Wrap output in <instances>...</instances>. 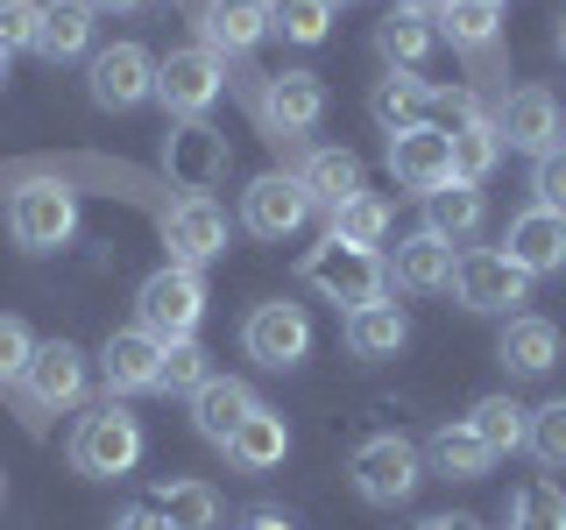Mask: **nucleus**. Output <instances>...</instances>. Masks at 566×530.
<instances>
[{
    "label": "nucleus",
    "instance_id": "nucleus-1",
    "mask_svg": "<svg viewBox=\"0 0 566 530\" xmlns=\"http://www.w3.org/2000/svg\"><path fill=\"white\" fill-rule=\"evenodd\" d=\"M199 318H206V283H199V269H185V262H164V269L135 290V326L156 332L164 347L170 340H191Z\"/></svg>",
    "mask_w": 566,
    "mask_h": 530
},
{
    "label": "nucleus",
    "instance_id": "nucleus-2",
    "mask_svg": "<svg viewBox=\"0 0 566 530\" xmlns=\"http://www.w3.org/2000/svg\"><path fill=\"white\" fill-rule=\"evenodd\" d=\"M135 459H142V424L120 411L114 396L78 417V432H71V467H78L85 481H120Z\"/></svg>",
    "mask_w": 566,
    "mask_h": 530
},
{
    "label": "nucleus",
    "instance_id": "nucleus-3",
    "mask_svg": "<svg viewBox=\"0 0 566 530\" xmlns=\"http://www.w3.org/2000/svg\"><path fill=\"white\" fill-rule=\"evenodd\" d=\"M347 474H354V495H361V502L397 509V502H411V488L424 481V453L403 432H376V438L354 446V467Z\"/></svg>",
    "mask_w": 566,
    "mask_h": 530
},
{
    "label": "nucleus",
    "instance_id": "nucleus-4",
    "mask_svg": "<svg viewBox=\"0 0 566 530\" xmlns=\"http://www.w3.org/2000/svg\"><path fill=\"white\" fill-rule=\"evenodd\" d=\"M305 283L318 297H333V305H376L382 297V283H389V269H382V255L376 247H354V241H318L312 255H305Z\"/></svg>",
    "mask_w": 566,
    "mask_h": 530
},
{
    "label": "nucleus",
    "instance_id": "nucleus-5",
    "mask_svg": "<svg viewBox=\"0 0 566 530\" xmlns=\"http://www.w3.org/2000/svg\"><path fill=\"white\" fill-rule=\"evenodd\" d=\"M8 234L14 247H29V255H57V247L78 234V199H71L64 184H50V177H35L8 199Z\"/></svg>",
    "mask_w": 566,
    "mask_h": 530
},
{
    "label": "nucleus",
    "instance_id": "nucleus-6",
    "mask_svg": "<svg viewBox=\"0 0 566 530\" xmlns=\"http://www.w3.org/2000/svg\"><path fill=\"white\" fill-rule=\"evenodd\" d=\"M241 347H248V361H262V368H297L312 353V318L305 305H291V297H270V305H255L248 311V326H241Z\"/></svg>",
    "mask_w": 566,
    "mask_h": 530
},
{
    "label": "nucleus",
    "instance_id": "nucleus-7",
    "mask_svg": "<svg viewBox=\"0 0 566 530\" xmlns=\"http://www.w3.org/2000/svg\"><path fill=\"white\" fill-rule=\"evenodd\" d=\"M453 297L468 311L495 318V311H510V305H524V297H531V276L503 255V247H468L460 269H453Z\"/></svg>",
    "mask_w": 566,
    "mask_h": 530
},
{
    "label": "nucleus",
    "instance_id": "nucleus-8",
    "mask_svg": "<svg viewBox=\"0 0 566 530\" xmlns=\"http://www.w3.org/2000/svg\"><path fill=\"white\" fill-rule=\"evenodd\" d=\"M227 93V64L212 57L206 43H191V50H170L164 64H156V99L170 106L177 120H199L212 99Z\"/></svg>",
    "mask_w": 566,
    "mask_h": 530
},
{
    "label": "nucleus",
    "instance_id": "nucleus-9",
    "mask_svg": "<svg viewBox=\"0 0 566 530\" xmlns=\"http://www.w3.org/2000/svg\"><path fill=\"white\" fill-rule=\"evenodd\" d=\"M164 241H170V262H185V269H206V262L227 255V212L212 191H185V199L170 205L164 220Z\"/></svg>",
    "mask_w": 566,
    "mask_h": 530
},
{
    "label": "nucleus",
    "instance_id": "nucleus-10",
    "mask_svg": "<svg viewBox=\"0 0 566 530\" xmlns=\"http://www.w3.org/2000/svg\"><path fill=\"white\" fill-rule=\"evenodd\" d=\"M85 85H93V106H106V114H128V106L156 99V57L142 43H106L93 71H85Z\"/></svg>",
    "mask_w": 566,
    "mask_h": 530
},
{
    "label": "nucleus",
    "instance_id": "nucleus-11",
    "mask_svg": "<svg viewBox=\"0 0 566 530\" xmlns=\"http://www.w3.org/2000/svg\"><path fill=\"white\" fill-rule=\"evenodd\" d=\"M305 220H312V199H305V184H297V177H283V170L255 177V184L241 191V226L255 241H291Z\"/></svg>",
    "mask_w": 566,
    "mask_h": 530
},
{
    "label": "nucleus",
    "instance_id": "nucleus-12",
    "mask_svg": "<svg viewBox=\"0 0 566 530\" xmlns=\"http://www.w3.org/2000/svg\"><path fill=\"white\" fill-rule=\"evenodd\" d=\"M85 382H93V361L71 340H43L29 353V375H22L35 411H71V403H85Z\"/></svg>",
    "mask_w": 566,
    "mask_h": 530
},
{
    "label": "nucleus",
    "instance_id": "nucleus-13",
    "mask_svg": "<svg viewBox=\"0 0 566 530\" xmlns=\"http://www.w3.org/2000/svg\"><path fill=\"white\" fill-rule=\"evenodd\" d=\"M503 255L517 262L524 276H559V269H566V212H553V205H524L517 220H510Z\"/></svg>",
    "mask_w": 566,
    "mask_h": 530
},
{
    "label": "nucleus",
    "instance_id": "nucleus-14",
    "mask_svg": "<svg viewBox=\"0 0 566 530\" xmlns=\"http://www.w3.org/2000/svg\"><path fill=\"white\" fill-rule=\"evenodd\" d=\"M495 135H503V149H524V156H545L559 149V99L545 93V85H524V93L503 99V114H495Z\"/></svg>",
    "mask_w": 566,
    "mask_h": 530
},
{
    "label": "nucleus",
    "instance_id": "nucleus-15",
    "mask_svg": "<svg viewBox=\"0 0 566 530\" xmlns=\"http://www.w3.org/2000/svg\"><path fill=\"white\" fill-rule=\"evenodd\" d=\"M389 170H397L403 191L432 199L439 184H453V141L439 128H411V135H389Z\"/></svg>",
    "mask_w": 566,
    "mask_h": 530
},
{
    "label": "nucleus",
    "instance_id": "nucleus-16",
    "mask_svg": "<svg viewBox=\"0 0 566 530\" xmlns=\"http://www.w3.org/2000/svg\"><path fill=\"white\" fill-rule=\"evenodd\" d=\"M156 368H164V340L142 332V326H120L114 340L99 347L106 396H142V389H156Z\"/></svg>",
    "mask_w": 566,
    "mask_h": 530
},
{
    "label": "nucleus",
    "instance_id": "nucleus-17",
    "mask_svg": "<svg viewBox=\"0 0 566 530\" xmlns=\"http://www.w3.org/2000/svg\"><path fill=\"white\" fill-rule=\"evenodd\" d=\"M262 120H270L276 135H305L326 120V85H318V71H276L270 85H262Z\"/></svg>",
    "mask_w": 566,
    "mask_h": 530
},
{
    "label": "nucleus",
    "instance_id": "nucleus-18",
    "mask_svg": "<svg viewBox=\"0 0 566 530\" xmlns=\"http://www.w3.org/2000/svg\"><path fill=\"white\" fill-rule=\"evenodd\" d=\"M453 269H460V255H453V241H439L432 226H418V234H403L397 241V262H389V276L403 283V290H453Z\"/></svg>",
    "mask_w": 566,
    "mask_h": 530
},
{
    "label": "nucleus",
    "instance_id": "nucleus-19",
    "mask_svg": "<svg viewBox=\"0 0 566 530\" xmlns=\"http://www.w3.org/2000/svg\"><path fill=\"white\" fill-rule=\"evenodd\" d=\"M368 114H376L382 135L432 128V85H424L418 71H389V78H376V93H368Z\"/></svg>",
    "mask_w": 566,
    "mask_h": 530
},
{
    "label": "nucleus",
    "instance_id": "nucleus-20",
    "mask_svg": "<svg viewBox=\"0 0 566 530\" xmlns=\"http://www.w3.org/2000/svg\"><path fill=\"white\" fill-rule=\"evenodd\" d=\"M206 50L212 57H241L270 35V0H206Z\"/></svg>",
    "mask_w": 566,
    "mask_h": 530
},
{
    "label": "nucleus",
    "instance_id": "nucleus-21",
    "mask_svg": "<svg viewBox=\"0 0 566 530\" xmlns=\"http://www.w3.org/2000/svg\"><path fill=\"white\" fill-rule=\"evenodd\" d=\"M403 340H411V318L389 305V297L347 311V353H354V361H397Z\"/></svg>",
    "mask_w": 566,
    "mask_h": 530
},
{
    "label": "nucleus",
    "instance_id": "nucleus-22",
    "mask_svg": "<svg viewBox=\"0 0 566 530\" xmlns=\"http://www.w3.org/2000/svg\"><path fill=\"white\" fill-rule=\"evenodd\" d=\"M283 453H291V424H283V411H270V403H255V411L241 417V432L227 438V459H234L241 474H270V467H283Z\"/></svg>",
    "mask_w": 566,
    "mask_h": 530
},
{
    "label": "nucleus",
    "instance_id": "nucleus-23",
    "mask_svg": "<svg viewBox=\"0 0 566 530\" xmlns=\"http://www.w3.org/2000/svg\"><path fill=\"white\" fill-rule=\"evenodd\" d=\"M248 411H255V389L241 375H212L199 396H191V424H199V438H212V446H227Z\"/></svg>",
    "mask_w": 566,
    "mask_h": 530
},
{
    "label": "nucleus",
    "instance_id": "nucleus-24",
    "mask_svg": "<svg viewBox=\"0 0 566 530\" xmlns=\"http://www.w3.org/2000/svg\"><path fill=\"white\" fill-rule=\"evenodd\" d=\"M495 353H503L510 375H553V368H559V326H553V318L517 311L503 326V347H495Z\"/></svg>",
    "mask_w": 566,
    "mask_h": 530
},
{
    "label": "nucleus",
    "instance_id": "nucleus-25",
    "mask_svg": "<svg viewBox=\"0 0 566 530\" xmlns=\"http://www.w3.org/2000/svg\"><path fill=\"white\" fill-rule=\"evenodd\" d=\"M376 50L389 57V71H418L439 50V22L424 8H389L382 29H376Z\"/></svg>",
    "mask_w": 566,
    "mask_h": 530
},
{
    "label": "nucleus",
    "instance_id": "nucleus-26",
    "mask_svg": "<svg viewBox=\"0 0 566 530\" xmlns=\"http://www.w3.org/2000/svg\"><path fill=\"white\" fill-rule=\"evenodd\" d=\"M482 220H489V205H482V184H439L432 199H424V226H432L439 241H453V247H468L474 234H482Z\"/></svg>",
    "mask_w": 566,
    "mask_h": 530
},
{
    "label": "nucleus",
    "instance_id": "nucleus-27",
    "mask_svg": "<svg viewBox=\"0 0 566 530\" xmlns=\"http://www.w3.org/2000/svg\"><path fill=\"white\" fill-rule=\"evenodd\" d=\"M297 184H305V199L326 205V212L347 205L354 191H368V184H361V156H354V149H312L305 170H297Z\"/></svg>",
    "mask_w": 566,
    "mask_h": 530
},
{
    "label": "nucleus",
    "instance_id": "nucleus-28",
    "mask_svg": "<svg viewBox=\"0 0 566 530\" xmlns=\"http://www.w3.org/2000/svg\"><path fill=\"white\" fill-rule=\"evenodd\" d=\"M424 459H432L447 481H482V474L495 467V453L474 438V424L468 417H453V424H439L432 432V446H424Z\"/></svg>",
    "mask_w": 566,
    "mask_h": 530
},
{
    "label": "nucleus",
    "instance_id": "nucleus-29",
    "mask_svg": "<svg viewBox=\"0 0 566 530\" xmlns=\"http://www.w3.org/2000/svg\"><path fill=\"white\" fill-rule=\"evenodd\" d=\"M164 163L185 177V191H212V177L227 170V141L212 135V128H177L164 141Z\"/></svg>",
    "mask_w": 566,
    "mask_h": 530
},
{
    "label": "nucleus",
    "instance_id": "nucleus-30",
    "mask_svg": "<svg viewBox=\"0 0 566 530\" xmlns=\"http://www.w3.org/2000/svg\"><path fill=\"white\" fill-rule=\"evenodd\" d=\"M93 43V8L85 0H43V35H35V57L64 64Z\"/></svg>",
    "mask_w": 566,
    "mask_h": 530
},
{
    "label": "nucleus",
    "instance_id": "nucleus-31",
    "mask_svg": "<svg viewBox=\"0 0 566 530\" xmlns=\"http://www.w3.org/2000/svg\"><path fill=\"white\" fill-rule=\"evenodd\" d=\"M156 517H164V530H220V488L212 481H170L156 495Z\"/></svg>",
    "mask_w": 566,
    "mask_h": 530
},
{
    "label": "nucleus",
    "instance_id": "nucleus-32",
    "mask_svg": "<svg viewBox=\"0 0 566 530\" xmlns=\"http://www.w3.org/2000/svg\"><path fill=\"white\" fill-rule=\"evenodd\" d=\"M432 22H439V35H453L460 50H489L495 29H503V8H495V0H439Z\"/></svg>",
    "mask_w": 566,
    "mask_h": 530
},
{
    "label": "nucleus",
    "instance_id": "nucleus-33",
    "mask_svg": "<svg viewBox=\"0 0 566 530\" xmlns=\"http://www.w3.org/2000/svg\"><path fill=\"white\" fill-rule=\"evenodd\" d=\"M447 141H453V177L460 184H489V170L503 163V135H495V120H482V114H474L468 128H453Z\"/></svg>",
    "mask_w": 566,
    "mask_h": 530
},
{
    "label": "nucleus",
    "instance_id": "nucleus-34",
    "mask_svg": "<svg viewBox=\"0 0 566 530\" xmlns=\"http://www.w3.org/2000/svg\"><path fill=\"white\" fill-rule=\"evenodd\" d=\"M468 424H474V438H482L489 453H517L524 432H531V411H524L517 396H482L468 411Z\"/></svg>",
    "mask_w": 566,
    "mask_h": 530
},
{
    "label": "nucleus",
    "instance_id": "nucleus-35",
    "mask_svg": "<svg viewBox=\"0 0 566 530\" xmlns=\"http://www.w3.org/2000/svg\"><path fill=\"white\" fill-rule=\"evenodd\" d=\"M326 234H333V241H354V247H382V234H389V205L376 199V191H354L347 205L326 212Z\"/></svg>",
    "mask_w": 566,
    "mask_h": 530
},
{
    "label": "nucleus",
    "instance_id": "nucleus-36",
    "mask_svg": "<svg viewBox=\"0 0 566 530\" xmlns=\"http://www.w3.org/2000/svg\"><path fill=\"white\" fill-rule=\"evenodd\" d=\"M206 382H212L206 347H199V340H170V347H164V368H156V389H170V396H199Z\"/></svg>",
    "mask_w": 566,
    "mask_h": 530
},
{
    "label": "nucleus",
    "instance_id": "nucleus-37",
    "mask_svg": "<svg viewBox=\"0 0 566 530\" xmlns=\"http://www.w3.org/2000/svg\"><path fill=\"white\" fill-rule=\"evenodd\" d=\"M270 29L291 35V43H326L333 0H270Z\"/></svg>",
    "mask_w": 566,
    "mask_h": 530
},
{
    "label": "nucleus",
    "instance_id": "nucleus-38",
    "mask_svg": "<svg viewBox=\"0 0 566 530\" xmlns=\"http://www.w3.org/2000/svg\"><path fill=\"white\" fill-rule=\"evenodd\" d=\"M524 446L538 453V467H566V396H553V403H538L531 411V432H524Z\"/></svg>",
    "mask_w": 566,
    "mask_h": 530
},
{
    "label": "nucleus",
    "instance_id": "nucleus-39",
    "mask_svg": "<svg viewBox=\"0 0 566 530\" xmlns=\"http://www.w3.org/2000/svg\"><path fill=\"white\" fill-rule=\"evenodd\" d=\"M510 530H566V488L553 481H531L510 509Z\"/></svg>",
    "mask_w": 566,
    "mask_h": 530
},
{
    "label": "nucleus",
    "instance_id": "nucleus-40",
    "mask_svg": "<svg viewBox=\"0 0 566 530\" xmlns=\"http://www.w3.org/2000/svg\"><path fill=\"white\" fill-rule=\"evenodd\" d=\"M29 353H35V332L22 326V318H8V311H0V389L29 375Z\"/></svg>",
    "mask_w": 566,
    "mask_h": 530
},
{
    "label": "nucleus",
    "instance_id": "nucleus-41",
    "mask_svg": "<svg viewBox=\"0 0 566 530\" xmlns=\"http://www.w3.org/2000/svg\"><path fill=\"white\" fill-rule=\"evenodd\" d=\"M43 35V8L35 0H0V50H35Z\"/></svg>",
    "mask_w": 566,
    "mask_h": 530
},
{
    "label": "nucleus",
    "instance_id": "nucleus-42",
    "mask_svg": "<svg viewBox=\"0 0 566 530\" xmlns=\"http://www.w3.org/2000/svg\"><path fill=\"white\" fill-rule=\"evenodd\" d=\"M531 191H538V205L566 212V141H559V149H545L538 163H531Z\"/></svg>",
    "mask_w": 566,
    "mask_h": 530
},
{
    "label": "nucleus",
    "instance_id": "nucleus-43",
    "mask_svg": "<svg viewBox=\"0 0 566 530\" xmlns=\"http://www.w3.org/2000/svg\"><path fill=\"white\" fill-rule=\"evenodd\" d=\"M468 120H474V93H439L432 85V128L453 135V128H468Z\"/></svg>",
    "mask_w": 566,
    "mask_h": 530
},
{
    "label": "nucleus",
    "instance_id": "nucleus-44",
    "mask_svg": "<svg viewBox=\"0 0 566 530\" xmlns=\"http://www.w3.org/2000/svg\"><path fill=\"white\" fill-rule=\"evenodd\" d=\"M114 530H164V517H156V509H120Z\"/></svg>",
    "mask_w": 566,
    "mask_h": 530
},
{
    "label": "nucleus",
    "instance_id": "nucleus-45",
    "mask_svg": "<svg viewBox=\"0 0 566 530\" xmlns=\"http://www.w3.org/2000/svg\"><path fill=\"white\" fill-rule=\"evenodd\" d=\"M418 530H482V523H474V517H424Z\"/></svg>",
    "mask_w": 566,
    "mask_h": 530
},
{
    "label": "nucleus",
    "instance_id": "nucleus-46",
    "mask_svg": "<svg viewBox=\"0 0 566 530\" xmlns=\"http://www.w3.org/2000/svg\"><path fill=\"white\" fill-rule=\"evenodd\" d=\"M248 530H291V517H276V509H255V517H248Z\"/></svg>",
    "mask_w": 566,
    "mask_h": 530
},
{
    "label": "nucleus",
    "instance_id": "nucleus-47",
    "mask_svg": "<svg viewBox=\"0 0 566 530\" xmlns=\"http://www.w3.org/2000/svg\"><path fill=\"white\" fill-rule=\"evenodd\" d=\"M85 8H93V14H106V8H114V14H135L142 0H85Z\"/></svg>",
    "mask_w": 566,
    "mask_h": 530
},
{
    "label": "nucleus",
    "instance_id": "nucleus-48",
    "mask_svg": "<svg viewBox=\"0 0 566 530\" xmlns=\"http://www.w3.org/2000/svg\"><path fill=\"white\" fill-rule=\"evenodd\" d=\"M397 8H424V14H432V8H439V0H397Z\"/></svg>",
    "mask_w": 566,
    "mask_h": 530
},
{
    "label": "nucleus",
    "instance_id": "nucleus-49",
    "mask_svg": "<svg viewBox=\"0 0 566 530\" xmlns=\"http://www.w3.org/2000/svg\"><path fill=\"white\" fill-rule=\"evenodd\" d=\"M0 78H8V50H0Z\"/></svg>",
    "mask_w": 566,
    "mask_h": 530
},
{
    "label": "nucleus",
    "instance_id": "nucleus-50",
    "mask_svg": "<svg viewBox=\"0 0 566 530\" xmlns=\"http://www.w3.org/2000/svg\"><path fill=\"white\" fill-rule=\"evenodd\" d=\"M559 50H566V22H559Z\"/></svg>",
    "mask_w": 566,
    "mask_h": 530
},
{
    "label": "nucleus",
    "instance_id": "nucleus-51",
    "mask_svg": "<svg viewBox=\"0 0 566 530\" xmlns=\"http://www.w3.org/2000/svg\"><path fill=\"white\" fill-rule=\"evenodd\" d=\"M0 495H8V481H0Z\"/></svg>",
    "mask_w": 566,
    "mask_h": 530
},
{
    "label": "nucleus",
    "instance_id": "nucleus-52",
    "mask_svg": "<svg viewBox=\"0 0 566 530\" xmlns=\"http://www.w3.org/2000/svg\"><path fill=\"white\" fill-rule=\"evenodd\" d=\"M333 8H340V0H333Z\"/></svg>",
    "mask_w": 566,
    "mask_h": 530
},
{
    "label": "nucleus",
    "instance_id": "nucleus-53",
    "mask_svg": "<svg viewBox=\"0 0 566 530\" xmlns=\"http://www.w3.org/2000/svg\"><path fill=\"white\" fill-rule=\"evenodd\" d=\"M495 8H503V0H495Z\"/></svg>",
    "mask_w": 566,
    "mask_h": 530
}]
</instances>
